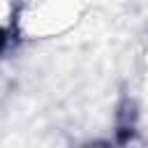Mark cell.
<instances>
[{"mask_svg": "<svg viewBox=\"0 0 148 148\" xmlns=\"http://www.w3.org/2000/svg\"><path fill=\"white\" fill-rule=\"evenodd\" d=\"M104 148H111V146H104Z\"/></svg>", "mask_w": 148, "mask_h": 148, "instance_id": "cell-1", "label": "cell"}]
</instances>
